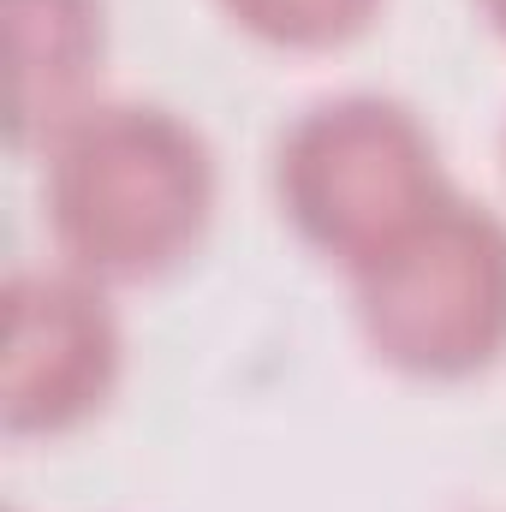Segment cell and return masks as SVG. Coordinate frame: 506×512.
<instances>
[{"instance_id": "1", "label": "cell", "mask_w": 506, "mask_h": 512, "mask_svg": "<svg viewBox=\"0 0 506 512\" xmlns=\"http://www.w3.org/2000/svg\"><path fill=\"white\" fill-rule=\"evenodd\" d=\"M42 161L54 251L102 286L173 274L215 221V149L161 102H96Z\"/></svg>"}, {"instance_id": "2", "label": "cell", "mask_w": 506, "mask_h": 512, "mask_svg": "<svg viewBox=\"0 0 506 512\" xmlns=\"http://www.w3.org/2000/svg\"><path fill=\"white\" fill-rule=\"evenodd\" d=\"M358 328L387 370L465 382L506 358V221L447 191L417 227L352 268Z\"/></svg>"}, {"instance_id": "3", "label": "cell", "mask_w": 506, "mask_h": 512, "mask_svg": "<svg viewBox=\"0 0 506 512\" xmlns=\"http://www.w3.org/2000/svg\"><path fill=\"white\" fill-rule=\"evenodd\" d=\"M441 149L429 126L393 96H328L280 131L274 197L310 251L346 274L381 256L447 197Z\"/></svg>"}, {"instance_id": "4", "label": "cell", "mask_w": 506, "mask_h": 512, "mask_svg": "<svg viewBox=\"0 0 506 512\" xmlns=\"http://www.w3.org/2000/svg\"><path fill=\"white\" fill-rule=\"evenodd\" d=\"M120 322L102 280L78 268H18L6 280L0 435L42 441L90 423L120 382Z\"/></svg>"}, {"instance_id": "5", "label": "cell", "mask_w": 506, "mask_h": 512, "mask_svg": "<svg viewBox=\"0 0 506 512\" xmlns=\"http://www.w3.org/2000/svg\"><path fill=\"white\" fill-rule=\"evenodd\" d=\"M12 48V149H48L84 108L108 54L102 0H6Z\"/></svg>"}, {"instance_id": "6", "label": "cell", "mask_w": 506, "mask_h": 512, "mask_svg": "<svg viewBox=\"0 0 506 512\" xmlns=\"http://www.w3.org/2000/svg\"><path fill=\"white\" fill-rule=\"evenodd\" d=\"M227 18L239 30H251L268 48H292V54H322V48H346L352 36H364L376 24L381 0H221Z\"/></svg>"}, {"instance_id": "7", "label": "cell", "mask_w": 506, "mask_h": 512, "mask_svg": "<svg viewBox=\"0 0 506 512\" xmlns=\"http://www.w3.org/2000/svg\"><path fill=\"white\" fill-rule=\"evenodd\" d=\"M477 12H483V24H489L495 36H506V0H477Z\"/></svg>"}]
</instances>
